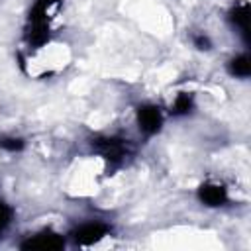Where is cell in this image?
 I'll return each mask as SVG.
<instances>
[{"mask_svg":"<svg viewBox=\"0 0 251 251\" xmlns=\"http://www.w3.org/2000/svg\"><path fill=\"white\" fill-rule=\"evenodd\" d=\"M61 4V0H37L29 12L27 39L33 45H41L49 35V8Z\"/></svg>","mask_w":251,"mask_h":251,"instance_id":"1","label":"cell"},{"mask_svg":"<svg viewBox=\"0 0 251 251\" xmlns=\"http://www.w3.org/2000/svg\"><path fill=\"white\" fill-rule=\"evenodd\" d=\"M137 124H139V129L145 135L157 133L163 126V114H161L159 106H153V104L139 106L137 108Z\"/></svg>","mask_w":251,"mask_h":251,"instance_id":"4","label":"cell"},{"mask_svg":"<svg viewBox=\"0 0 251 251\" xmlns=\"http://www.w3.org/2000/svg\"><path fill=\"white\" fill-rule=\"evenodd\" d=\"M92 147L96 153H100L106 161L118 163L122 161L127 153H129V143L127 139H120V137H96L92 141Z\"/></svg>","mask_w":251,"mask_h":251,"instance_id":"2","label":"cell"},{"mask_svg":"<svg viewBox=\"0 0 251 251\" xmlns=\"http://www.w3.org/2000/svg\"><path fill=\"white\" fill-rule=\"evenodd\" d=\"M20 247L22 249H37V251H57V249L65 247V239L59 233L45 229V231H39L35 235H29Z\"/></svg>","mask_w":251,"mask_h":251,"instance_id":"3","label":"cell"},{"mask_svg":"<svg viewBox=\"0 0 251 251\" xmlns=\"http://www.w3.org/2000/svg\"><path fill=\"white\" fill-rule=\"evenodd\" d=\"M198 198L206 206H224L227 202V190L216 182H204L198 186Z\"/></svg>","mask_w":251,"mask_h":251,"instance_id":"6","label":"cell"},{"mask_svg":"<svg viewBox=\"0 0 251 251\" xmlns=\"http://www.w3.org/2000/svg\"><path fill=\"white\" fill-rule=\"evenodd\" d=\"M190 108H192V96L186 94V92H182V94H178V96L175 98V102H173V106H171V112H173L175 116H182V114H188Z\"/></svg>","mask_w":251,"mask_h":251,"instance_id":"9","label":"cell"},{"mask_svg":"<svg viewBox=\"0 0 251 251\" xmlns=\"http://www.w3.org/2000/svg\"><path fill=\"white\" fill-rule=\"evenodd\" d=\"M194 45H196L198 49H210V39H208L206 35H196V37H194Z\"/></svg>","mask_w":251,"mask_h":251,"instance_id":"12","label":"cell"},{"mask_svg":"<svg viewBox=\"0 0 251 251\" xmlns=\"http://www.w3.org/2000/svg\"><path fill=\"white\" fill-rule=\"evenodd\" d=\"M229 73L235 75V76H241V78L249 76V73H251L249 57H247V55H237V57H233V59L229 61Z\"/></svg>","mask_w":251,"mask_h":251,"instance_id":"8","label":"cell"},{"mask_svg":"<svg viewBox=\"0 0 251 251\" xmlns=\"http://www.w3.org/2000/svg\"><path fill=\"white\" fill-rule=\"evenodd\" d=\"M106 233H108V226H104L100 222H94V224H84L78 229H75L73 237L78 245H92V243L100 241Z\"/></svg>","mask_w":251,"mask_h":251,"instance_id":"5","label":"cell"},{"mask_svg":"<svg viewBox=\"0 0 251 251\" xmlns=\"http://www.w3.org/2000/svg\"><path fill=\"white\" fill-rule=\"evenodd\" d=\"M0 147L6 151H20L24 147V141L20 137H0Z\"/></svg>","mask_w":251,"mask_h":251,"instance_id":"11","label":"cell"},{"mask_svg":"<svg viewBox=\"0 0 251 251\" xmlns=\"http://www.w3.org/2000/svg\"><path fill=\"white\" fill-rule=\"evenodd\" d=\"M12 208L4 202V200H0V235L4 233V229L10 226V222H12Z\"/></svg>","mask_w":251,"mask_h":251,"instance_id":"10","label":"cell"},{"mask_svg":"<svg viewBox=\"0 0 251 251\" xmlns=\"http://www.w3.org/2000/svg\"><path fill=\"white\" fill-rule=\"evenodd\" d=\"M231 22L241 29V33L249 31V6L247 4H239L231 10Z\"/></svg>","mask_w":251,"mask_h":251,"instance_id":"7","label":"cell"}]
</instances>
